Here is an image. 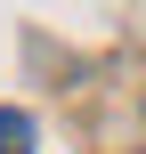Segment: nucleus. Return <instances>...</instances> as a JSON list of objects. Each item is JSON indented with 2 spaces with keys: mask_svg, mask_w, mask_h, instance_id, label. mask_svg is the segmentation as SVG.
I'll return each mask as SVG.
<instances>
[{
  "mask_svg": "<svg viewBox=\"0 0 146 154\" xmlns=\"http://www.w3.org/2000/svg\"><path fill=\"white\" fill-rule=\"evenodd\" d=\"M0 154H33V114L0 106Z\"/></svg>",
  "mask_w": 146,
  "mask_h": 154,
  "instance_id": "nucleus-1",
  "label": "nucleus"
}]
</instances>
